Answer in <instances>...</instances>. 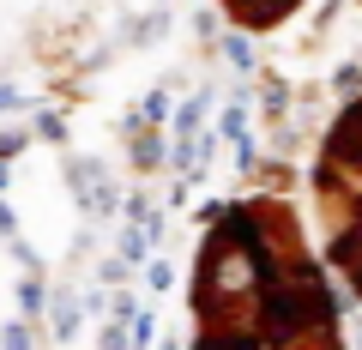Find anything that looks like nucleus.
Masks as SVG:
<instances>
[{
  "instance_id": "f257e3e1",
  "label": "nucleus",
  "mask_w": 362,
  "mask_h": 350,
  "mask_svg": "<svg viewBox=\"0 0 362 350\" xmlns=\"http://www.w3.org/2000/svg\"><path fill=\"white\" fill-rule=\"evenodd\" d=\"M194 350H344L332 290L284 199L211 218L194 266Z\"/></svg>"
},
{
  "instance_id": "f03ea898",
  "label": "nucleus",
  "mask_w": 362,
  "mask_h": 350,
  "mask_svg": "<svg viewBox=\"0 0 362 350\" xmlns=\"http://www.w3.org/2000/svg\"><path fill=\"white\" fill-rule=\"evenodd\" d=\"M314 211H320V235L332 266L350 278V290L362 296V103L344 109V121L332 127L314 169Z\"/></svg>"
}]
</instances>
